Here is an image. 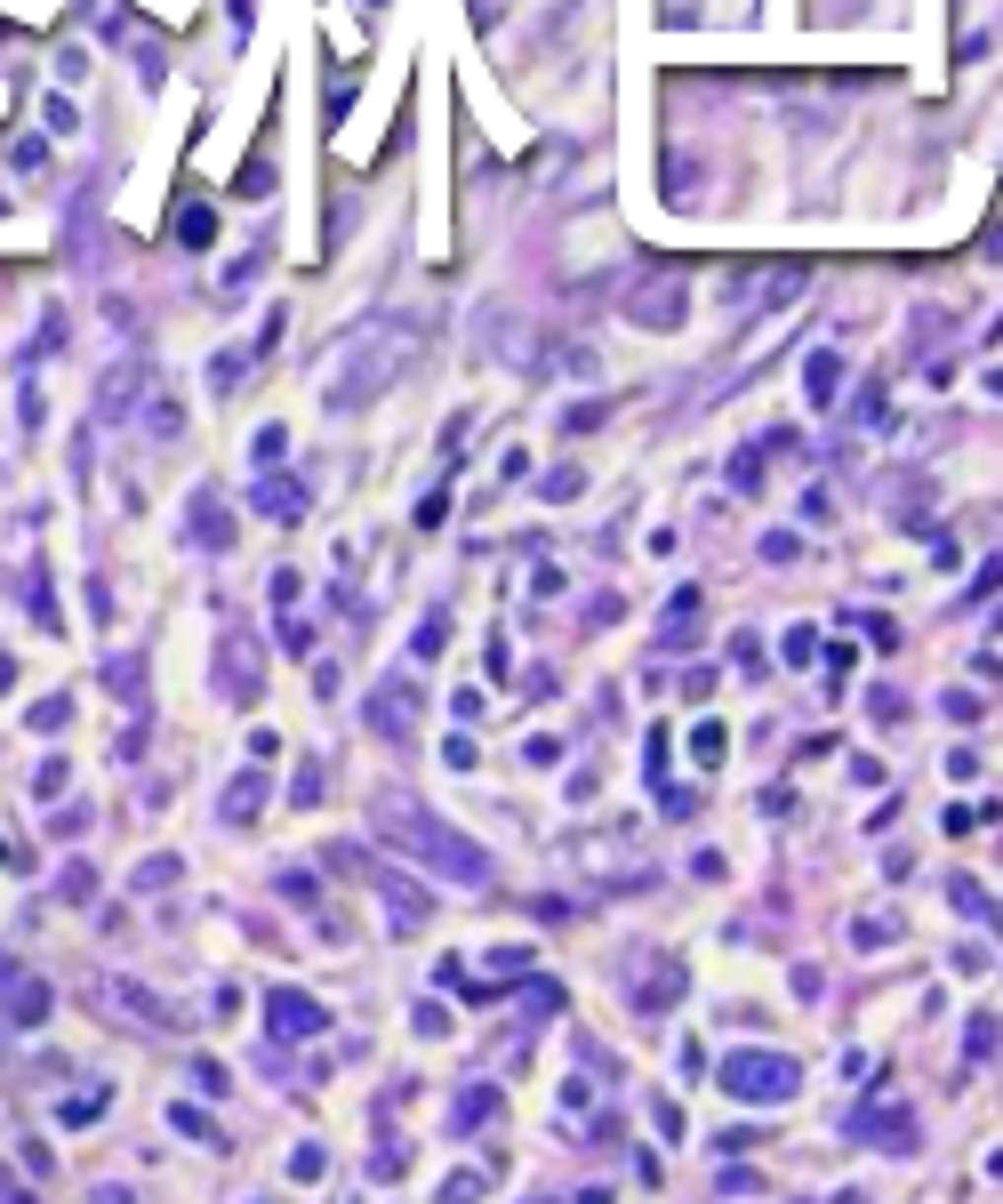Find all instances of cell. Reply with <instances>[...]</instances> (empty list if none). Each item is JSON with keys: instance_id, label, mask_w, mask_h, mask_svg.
Here are the masks:
<instances>
[{"instance_id": "obj_1", "label": "cell", "mask_w": 1003, "mask_h": 1204, "mask_svg": "<svg viewBox=\"0 0 1003 1204\" xmlns=\"http://www.w3.org/2000/svg\"><path fill=\"white\" fill-rule=\"evenodd\" d=\"M378 827H386V843H401V852H426L434 867H450L458 883H482V875H490V860L474 852V843L442 835V827H434L418 803H409V795H386V803H378Z\"/></svg>"}, {"instance_id": "obj_2", "label": "cell", "mask_w": 1003, "mask_h": 1204, "mask_svg": "<svg viewBox=\"0 0 1003 1204\" xmlns=\"http://www.w3.org/2000/svg\"><path fill=\"white\" fill-rule=\"evenodd\" d=\"M723 1084H731L739 1100H795L803 1068H795V1060H762V1052H739V1060H723Z\"/></svg>"}, {"instance_id": "obj_3", "label": "cell", "mask_w": 1003, "mask_h": 1204, "mask_svg": "<svg viewBox=\"0 0 1003 1204\" xmlns=\"http://www.w3.org/2000/svg\"><path fill=\"white\" fill-rule=\"evenodd\" d=\"M273 1019H281V1036H314V1028H329V1019H322L306 996H273Z\"/></svg>"}, {"instance_id": "obj_4", "label": "cell", "mask_w": 1003, "mask_h": 1204, "mask_svg": "<svg viewBox=\"0 0 1003 1204\" xmlns=\"http://www.w3.org/2000/svg\"><path fill=\"white\" fill-rule=\"evenodd\" d=\"M843 394V361L835 353H811V402H835Z\"/></svg>"}, {"instance_id": "obj_5", "label": "cell", "mask_w": 1003, "mask_h": 1204, "mask_svg": "<svg viewBox=\"0 0 1003 1204\" xmlns=\"http://www.w3.org/2000/svg\"><path fill=\"white\" fill-rule=\"evenodd\" d=\"M257 803H265V779H242V788H233V795H225V819H250V811H257Z\"/></svg>"}]
</instances>
